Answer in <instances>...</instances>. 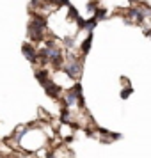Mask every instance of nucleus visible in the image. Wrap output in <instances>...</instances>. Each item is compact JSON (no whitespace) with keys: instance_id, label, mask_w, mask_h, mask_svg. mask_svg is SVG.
I'll list each match as a JSON object with an SVG mask.
<instances>
[{"instance_id":"7","label":"nucleus","mask_w":151,"mask_h":158,"mask_svg":"<svg viewBox=\"0 0 151 158\" xmlns=\"http://www.w3.org/2000/svg\"><path fill=\"white\" fill-rule=\"evenodd\" d=\"M96 25H98V22L94 20V16H93L91 20H87V22H84V27H82V29H84V30H87V34H89V32H93V30H94V27H96Z\"/></svg>"},{"instance_id":"13","label":"nucleus","mask_w":151,"mask_h":158,"mask_svg":"<svg viewBox=\"0 0 151 158\" xmlns=\"http://www.w3.org/2000/svg\"><path fill=\"white\" fill-rule=\"evenodd\" d=\"M44 158H57V156H55V155H53V153H52V151H48V153H46V155H44Z\"/></svg>"},{"instance_id":"8","label":"nucleus","mask_w":151,"mask_h":158,"mask_svg":"<svg viewBox=\"0 0 151 158\" xmlns=\"http://www.w3.org/2000/svg\"><path fill=\"white\" fill-rule=\"evenodd\" d=\"M36 78H37V82L43 85L44 82L48 80V71H46V69H39V71H36Z\"/></svg>"},{"instance_id":"12","label":"nucleus","mask_w":151,"mask_h":158,"mask_svg":"<svg viewBox=\"0 0 151 158\" xmlns=\"http://www.w3.org/2000/svg\"><path fill=\"white\" fill-rule=\"evenodd\" d=\"M64 43H66V46H71L73 39H71V37H66V39H64Z\"/></svg>"},{"instance_id":"1","label":"nucleus","mask_w":151,"mask_h":158,"mask_svg":"<svg viewBox=\"0 0 151 158\" xmlns=\"http://www.w3.org/2000/svg\"><path fill=\"white\" fill-rule=\"evenodd\" d=\"M44 29H46V20L41 16H34V20L29 23V36L34 41H41L44 37Z\"/></svg>"},{"instance_id":"11","label":"nucleus","mask_w":151,"mask_h":158,"mask_svg":"<svg viewBox=\"0 0 151 158\" xmlns=\"http://www.w3.org/2000/svg\"><path fill=\"white\" fill-rule=\"evenodd\" d=\"M130 94H132V87H124V89H123V93H121V98H123V100H126Z\"/></svg>"},{"instance_id":"2","label":"nucleus","mask_w":151,"mask_h":158,"mask_svg":"<svg viewBox=\"0 0 151 158\" xmlns=\"http://www.w3.org/2000/svg\"><path fill=\"white\" fill-rule=\"evenodd\" d=\"M82 60H77V59H69L68 62H64L62 64V71L69 77V78L73 80H78L80 75H82Z\"/></svg>"},{"instance_id":"14","label":"nucleus","mask_w":151,"mask_h":158,"mask_svg":"<svg viewBox=\"0 0 151 158\" xmlns=\"http://www.w3.org/2000/svg\"><path fill=\"white\" fill-rule=\"evenodd\" d=\"M0 158H2V155H0Z\"/></svg>"},{"instance_id":"6","label":"nucleus","mask_w":151,"mask_h":158,"mask_svg":"<svg viewBox=\"0 0 151 158\" xmlns=\"http://www.w3.org/2000/svg\"><path fill=\"white\" fill-rule=\"evenodd\" d=\"M91 43H93V32H89V34H87V39L82 43V53H84V55L91 50Z\"/></svg>"},{"instance_id":"9","label":"nucleus","mask_w":151,"mask_h":158,"mask_svg":"<svg viewBox=\"0 0 151 158\" xmlns=\"http://www.w3.org/2000/svg\"><path fill=\"white\" fill-rule=\"evenodd\" d=\"M105 15H107V13H105V9H100L98 7V11H96V13H94V20H96V22H98V20H103V18H105Z\"/></svg>"},{"instance_id":"4","label":"nucleus","mask_w":151,"mask_h":158,"mask_svg":"<svg viewBox=\"0 0 151 158\" xmlns=\"http://www.w3.org/2000/svg\"><path fill=\"white\" fill-rule=\"evenodd\" d=\"M22 52H23V55H25V59L30 60L32 64H36V62H37V53H36V50H34L29 43H25L22 46Z\"/></svg>"},{"instance_id":"10","label":"nucleus","mask_w":151,"mask_h":158,"mask_svg":"<svg viewBox=\"0 0 151 158\" xmlns=\"http://www.w3.org/2000/svg\"><path fill=\"white\" fill-rule=\"evenodd\" d=\"M87 11H89V13H96V11H98V4H96V2H89V4H87Z\"/></svg>"},{"instance_id":"5","label":"nucleus","mask_w":151,"mask_h":158,"mask_svg":"<svg viewBox=\"0 0 151 158\" xmlns=\"http://www.w3.org/2000/svg\"><path fill=\"white\" fill-rule=\"evenodd\" d=\"M128 16H130V18H135L137 22H142L144 18H146V15H144L142 9H135V7H132L128 11Z\"/></svg>"},{"instance_id":"3","label":"nucleus","mask_w":151,"mask_h":158,"mask_svg":"<svg viewBox=\"0 0 151 158\" xmlns=\"http://www.w3.org/2000/svg\"><path fill=\"white\" fill-rule=\"evenodd\" d=\"M43 87H44V91H46V94H48L50 98H59V94H61V87H59L55 82H52V80L48 78L43 84Z\"/></svg>"}]
</instances>
